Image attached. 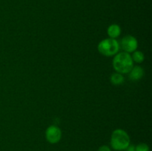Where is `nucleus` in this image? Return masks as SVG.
Here are the masks:
<instances>
[{
	"label": "nucleus",
	"mask_w": 152,
	"mask_h": 151,
	"mask_svg": "<svg viewBox=\"0 0 152 151\" xmlns=\"http://www.w3.org/2000/svg\"><path fill=\"white\" fill-rule=\"evenodd\" d=\"M113 68L116 72L126 74L130 72L134 67V62L131 54L126 52H118L113 59Z\"/></svg>",
	"instance_id": "f257e3e1"
},
{
	"label": "nucleus",
	"mask_w": 152,
	"mask_h": 151,
	"mask_svg": "<svg viewBox=\"0 0 152 151\" xmlns=\"http://www.w3.org/2000/svg\"><path fill=\"white\" fill-rule=\"evenodd\" d=\"M111 145L115 150H126L130 145V137L123 129H116L111 136Z\"/></svg>",
	"instance_id": "f03ea898"
},
{
	"label": "nucleus",
	"mask_w": 152,
	"mask_h": 151,
	"mask_svg": "<svg viewBox=\"0 0 152 151\" xmlns=\"http://www.w3.org/2000/svg\"><path fill=\"white\" fill-rule=\"evenodd\" d=\"M98 51L103 56L110 57L114 56L120 51V44L115 38H107L102 39L97 46Z\"/></svg>",
	"instance_id": "7ed1b4c3"
},
{
	"label": "nucleus",
	"mask_w": 152,
	"mask_h": 151,
	"mask_svg": "<svg viewBox=\"0 0 152 151\" xmlns=\"http://www.w3.org/2000/svg\"><path fill=\"white\" fill-rule=\"evenodd\" d=\"M119 44L120 47L123 51L129 53H132L138 47L137 39L132 35L125 36L120 41H119Z\"/></svg>",
	"instance_id": "20e7f679"
},
{
	"label": "nucleus",
	"mask_w": 152,
	"mask_h": 151,
	"mask_svg": "<svg viewBox=\"0 0 152 151\" xmlns=\"http://www.w3.org/2000/svg\"><path fill=\"white\" fill-rule=\"evenodd\" d=\"M45 138L50 144H56L62 138V131L57 126L50 125L46 129Z\"/></svg>",
	"instance_id": "39448f33"
},
{
	"label": "nucleus",
	"mask_w": 152,
	"mask_h": 151,
	"mask_svg": "<svg viewBox=\"0 0 152 151\" xmlns=\"http://www.w3.org/2000/svg\"><path fill=\"white\" fill-rule=\"evenodd\" d=\"M129 73V78L132 81H137L140 80L144 76V70L140 66H134L132 68Z\"/></svg>",
	"instance_id": "423d86ee"
},
{
	"label": "nucleus",
	"mask_w": 152,
	"mask_h": 151,
	"mask_svg": "<svg viewBox=\"0 0 152 151\" xmlns=\"http://www.w3.org/2000/svg\"><path fill=\"white\" fill-rule=\"evenodd\" d=\"M122 33L121 28L120 25H117V24H112V25H109L107 29V33H108V38H118L120 36Z\"/></svg>",
	"instance_id": "0eeeda50"
},
{
	"label": "nucleus",
	"mask_w": 152,
	"mask_h": 151,
	"mask_svg": "<svg viewBox=\"0 0 152 151\" xmlns=\"http://www.w3.org/2000/svg\"><path fill=\"white\" fill-rule=\"evenodd\" d=\"M110 80H111V82L114 85H120L124 82L125 78L123 76V74L115 72L111 76Z\"/></svg>",
	"instance_id": "6e6552de"
},
{
	"label": "nucleus",
	"mask_w": 152,
	"mask_h": 151,
	"mask_svg": "<svg viewBox=\"0 0 152 151\" xmlns=\"http://www.w3.org/2000/svg\"><path fill=\"white\" fill-rule=\"evenodd\" d=\"M131 56H132L133 62L137 64H141L142 62H143L144 59H145V56L140 50H136L132 53V55H131Z\"/></svg>",
	"instance_id": "1a4fd4ad"
},
{
	"label": "nucleus",
	"mask_w": 152,
	"mask_h": 151,
	"mask_svg": "<svg viewBox=\"0 0 152 151\" xmlns=\"http://www.w3.org/2000/svg\"><path fill=\"white\" fill-rule=\"evenodd\" d=\"M149 147L145 143H140L135 147V151H149Z\"/></svg>",
	"instance_id": "9d476101"
},
{
	"label": "nucleus",
	"mask_w": 152,
	"mask_h": 151,
	"mask_svg": "<svg viewBox=\"0 0 152 151\" xmlns=\"http://www.w3.org/2000/svg\"><path fill=\"white\" fill-rule=\"evenodd\" d=\"M98 151H111V148L107 145H102L98 149Z\"/></svg>",
	"instance_id": "9b49d317"
},
{
	"label": "nucleus",
	"mask_w": 152,
	"mask_h": 151,
	"mask_svg": "<svg viewBox=\"0 0 152 151\" xmlns=\"http://www.w3.org/2000/svg\"><path fill=\"white\" fill-rule=\"evenodd\" d=\"M126 150H127V151H135V147L133 145H129Z\"/></svg>",
	"instance_id": "f8f14e48"
}]
</instances>
